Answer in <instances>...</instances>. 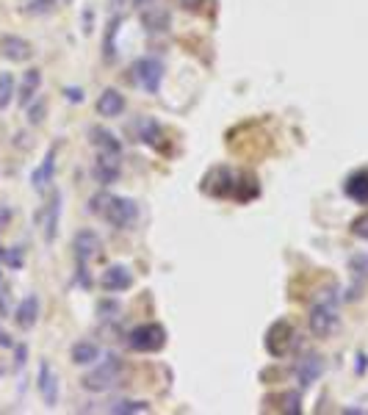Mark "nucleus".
I'll return each mask as SVG.
<instances>
[{
  "label": "nucleus",
  "instance_id": "aec40b11",
  "mask_svg": "<svg viewBox=\"0 0 368 415\" xmlns=\"http://www.w3.org/2000/svg\"><path fill=\"white\" fill-rule=\"evenodd\" d=\"M142 22H144V28H147L150 33H161V31L169 28V14H167L164 8H150V6H147Z\"/></svg>",
  "mask_w": 368,
  "mask_h": 415
},
{
  "label": "nucleus",
  "instance_id": "f03ea898",
  "mask_svg": "<svg viewBox=\"0 0 368 415\" xmlns=\"http://www.w3.org/2000/svg\"><path fill=\"white\" fill-rule=\"evenodd\" d=\"M128 344L136 352H158L167 344V330L161 324H139L136 330H131Z\"/></svg>",
  "mask_w": 368,
  "mask_h": 415
},
{
  "label": "nucleus",
  "instance_id": "20e7f679",
  "mask_svg": "<svg viewBox=\"0 0 368 415\" xmlns=\"http://www.w3.org/2000/svg\"><path fill=\"white\" fill-rule=\"evenodd\" d=\"M338 310L333 302H319L313 310H310V330L316 338H330L335 330H338Z\"/></svg>",
  "mask_w": 368,
  "mask_h": 415
},
{
  "label": "nucleus",
  "instance_id": "f8f14e48",
  "mask_svg": "<svg viewBox=\"0 0 368 415\" xmlns=\"http://www.w3.org/2000/svg\"><path fill=\"white\" fill-rule=\"evenodd\" d=\"M119 155L114 153H100L97 164H94V180L103 183V186H111L117 178H119Z\"/></svg>",
  "mask_w": 368,
  "mask_h": 415
},
{
  "label": "nucleus",
  "instance_id": "412c9836",
  "mask_svg": "<svg viewBox=\"0 0 368 415\" xmlns=\"http://www.w3.org/2000/svg\"><path fill=\"white\" fill-rule=\"evenodd\" d=\"M97 357H100V349H97L94 344H89V341H81V344L72 346V363H75V366H89V363H94Z\"/></svg>",
  "mask_w": 368,
  "mask_h": 415
},
{
  "label": "nucleus",
  "instance_id": "39448f33",
  "mask_svg": "<svg viewBox=\"0 0 368 415\" xmlns=\"http://www.w3.org/2000/svg\"><path fill=\"white\" fill-rule=\"evenodd\" d=\"M133 72H136L139 86H142L147 94H158L161 81H164V64H161L158 58H142V61H136Z\"/></svg>",
  "mask_w": 368,
  "mask_h": 415
},
{
  "label": "nucleus",
  "instance_id": "9b49d317",
  "mask_svg": "<svg viewBox=\"0 0 368 415\" xmlns=\"http://www.w3.org/2000/svg\"><path fill=\"white\" fill-rule=\"evenodd\" d=\"M344 194L349 200H355L358 205H368V169H358V172H352L346 178Z\"/></svg>",
  "mask_w": 368,
  "mask_h": 415
},
{
  "label": "nucleus",
  "instance_id": "4468645a",
  "mask_svg": "<svg viewBox=\"0 0 368 415\" xmlns=\"http://www.w3.org/2000/svg\"><path fill=\"white\" fill-rule=\"evenodd\" d=\"M14 321H17L19 330H31V327L39 321V299H36L33 294L25 296V299L17 305V310H14Z\"/></svg>",
  "mask_w": 368,
  "mask_h": 415
},
{
  "label": "nucleus",
  "instance_id": "f704fd0d",
  "mask_svg": "<svg viewBox=\"0 0 368 415\" xmlns=\"http://www.w3.org/2000/svg\"><path fill=\"white\" fill-rule=\"evenodd\" d=\"M133 6L136 8H147V6H153V0H133Z\"/></svg>",
  "mask_w": 368,
  "mask_h": 415
},
{
  "label": "nucleus",
  "instance_id": "5701e85b",
  "mask_svg": "<svg viewBox=\"0 0 368 415\" xmlns=\"http://www.w3.org/2000/svg\"><path fill=\"white\" fill-rule=\"evenodd\" d=\"M14 94H17V83H14V75H11V72H3V75H0V111L11 105Z\"/></svg>",
  "mask_w": 368,
  "mask_h": 415
},
{
  "label": "nucleus",
  "instance_id": "a878e982",
  "mask_svg": "<svg viewBox=\"0 0 368 415\" xmlns=\"http://www.w3.org/2000/svg\"><path fill=\"white\" fill-rule=\"evenodd\" d=\"M349 266H352L355 277H360V280H368V252H360V255H355V257L349 260Z\"/></svg>",
  "mask_w": 368,
  "mask_h": 415
},
{
  "label": "nucleus",
  "instance_id": "1a4fd4ad",
  "mask_svg": "<svg viewBox=\"0 0 368 415\" xmlns=\"http://www.w3.org/2000/svg\"><path fill=\"white\" fill-rule=\"evenodd\" d=\"M100 285H103V291H128V288L133 285V274H131L128 266L114 263V266H108V269L103 271Z\"/></svg>",
  "mask_w": 368,
  "mask_h": 415
},
{
  "label": "nucleus",
  "instance_id": "c9c22d12",
  "mask_svg": "<svg viewBox=\"0 0 368 415\" xmlns=\"http://www.w3.org/2000/svg\"><path fill=\"white\" fill-rule=\"evenodd\" d=\"M0 288H3V271H0Z\"/></svg>",
  "mask_w": 368,
  "mask_h": 415
},
{
  "label": "nucleus",
  "instance_id": "9d476101",
  "mask_svg": "<svg viewBox=\"0 0 368 415\" xmlns=\"http://www.w3.org/2000/svg\"><path fill=\"white\" fill-rule=\"evenodd\" d=\"M321 371H324V360L319 355H305L296 366V380H299L302 388H310L321 377Z\"/></svg>",
  "mask_w": 368,
  "mask_h": 415
},
{
  "label": "nucleus",
  "instance_id": "423d86ee",
  "mask_svg": "<svg viewBox=\"0 0 368 415\" xmlns=\"http://www.w3.org/2000/svg\"><path fill=\"white\" fill-rule=\"evenodd\" d=\"M0 53H3V58L14 61V64H22V61H28V58L33 56V47H31L28 39L14 36V33H6V36L0 39Z\"/></svg>",
  "mask_w": 368,
  "mask_h": 415
},
{
  "label": "nucleus",
  "instance_id": "7c9ffc66",
  "mask_svg": "<svg viewBox=\"0 0 368 415\" xmlns=\"http://www.w3.org/2000/svg\"><path fill=\"white\" fill-rule=\"evenodd\" d=\"M0 346H3V349H14V341H11V335H8L3 327H0Z\"/></svg>",
  "mask_w": 368,
  "mask_h": 415
},
{
  "label": "nucleus",
  "instance_id": "6e6552de",
  "mask_svg": "<svg viewBox=\"0 0 368 415\" xmlns=\"http://www.w3.org/2000/svg\"><path fill=\"white\" fill-rule=\"evenodd\" d=\"M291 338H294L291 324H288V321H277V324L269 330V335H266V349H269V355L283 357V355L288 352V346H291Z\"/></svg>",
  "mask_w": 368,
  "mask_h": 415
},
{
  "label": "nucleus",
  "instance_id": "72a5a7b5",
  "mask_svg": "<svg viewBox=\"0 0 368 415\" xmlns=\"http://www.w3.org/2000/svg\"><path fill=\"white\" fill-rule=\"evenodd\" d=\"M202 3H205V0H181L183 8H196V6H202Z\"/></svg>",
  "mask_w": 368,
  "mask_h": 415
},
{
  "label": "nucleus",
  "instance_id": "bb28decb",
  "mask_svg": "<svg viewBox=\"0 0 368 415\" xmlns=\"http://www.w3.org/2000/svg\"><path fill=\"white\" fill-rule=\"evenodd\" d=\"M53 6H56V0H31L25 6V11L28 14H47V11H53Z\"/></svg>",
  "mask_w": 368,
  "mask_h": 415
},
{
  "label": "nucleus",
  "instance_id": "ddd939ff",
  "mask_svg": "<svg viewBox=\"0 0 368 415\" xmlns=\"http://www.w3.org/2000/svg\"><path fill=\"white\" fill-rule=\"evenodd\" d=\"M39 393H42L47 407H56V402H58V377L53 374L50 363L39 366Z\"/></svg>",
  "mask_w": 368,
  "mask_h": 415
},
{
  "label": "nucleus",
  "instance_id": "f3484780",
  "mask_svg": "<svg viewBox=\"0 0 368 415\" xmlns=\"http://www.w3.org/2000/svg\"><path fill=\"white\" fill-rule=\"evenodd\" d=\"M39 86H42V72L39 69H28L25 72V78H22V86H19V105H31L33 103V97H36V92H39Z\"/></svg>",
  "mask_w": 368,
  "mask_h": 415
},
{
  "label": "nucleus",
  "instance_id": "c756f323",
  "mask_svg": "<svg viewBox=\"0 0 368 415\" xmlns=\"http://www.w3.org/2000/svg\"><path fill=\"white\" fill-rule=\"evenodd\" d=\"M8 221H11V210H8L6 205H0V230H3V227H6ZM3 252H6V249L0 246V255H3Z\"/></svg>",
  "mask_w": 368,
  "mask_h": 415
},
{
  "label": "nucleus",
  "instance_id": "7ed1b4c3",
  "mask_svg": "<svg viewBox=\"0 0 368 415\" xmlns=\"http://www.w3.org/2000/svg\"><path fill=\"white\" fill-rule=\"evenodd\" d=\"M103 216H106V221H108V224H114L117 230H125V227H131V224L136 221L139 208H136L133 200L111 197V200H108V205L103 208Z\"/></svg>",
  "mask_w": 368,
  "mask_h": 415
},
{
  "label": "nucleus",
  "instance_id": "473e14b6",
  "mask_svg": "<svg viewBox=\"0 0 368 415\" xmlns=\"http://www.w3.org/2000/svg\"><path fill=\"white\" fill-rule=\"evenodd\" d=\"M67 97H69L72 103H78V100H83V92H81V89H67Z\"/></svg>",
  "mask_w": 368,
  "mask_h": 415
},
{
  "label": "nucleus",
  "instance_id": "cd10ccee",
  "mask_svg": "<svg viewBox=\"0 0 368 415\" xmlns=\"http://www.w3.org/2000/svg\"><path fill=\"white\" fill-rule=\"evenodd\" d=\"M44 119V100H39L36 105H28V122L31 125H39Z\"/></svg>",
  "mask_w": 368,
  "mask_h": 415
},
{
  "label": "nucleus",
  "instance_id": "a211bd4d",
  "mask_svg": "<svg viewBox=\"0 0 368 415\" xmlns=\"http://www.w3.org/2000/svg\"><path fill=\"white\" fill-rule=\"evenodd\" d=\"M58 216H61V194H53L50 205H47V210H44V241H47V244H53V241H56Z\"/></svg>",
  "mask_w": 368,
  "mask_h": 415
},
{
  "label": "nucleus",
  "instance_id": "6ab92c4d",
  "mask_svg": "<svg viewBox=\"0 0 368 415\" xmlns=\"http://www.w3.org/2000/svg\"><path fill=\"white\" fill-rule=\"evenodd\" d=\"M92 142H94V147H97L100 153H114V155H119V150H122L119 139H117L111 130H103V128H92Z\"/></svg>",
  "mask_w": 368,
  "mask_h": 415
},
{
  "label": "nucleus",
  "instance_id": "393cba45",
  "mask_svg": "<svg viewBox=\"0 0 368 415\" xmlns=\"http://www.w3.org/2000/svg\"><path fill=\"white\" fill-rule=\"evenodd\" d=\"M108 410H111V413H147L150 405H147V402H117V405H111Z\"/></svg>",
  "mask_w": 368,
  "mask_h": 415
},
{
  "label": "nucleus",
  "instance_id": "dca6fc26",
  "mask_svg": "<svg viewBox=\"0 0 368 415\" xmlns=\"http://www.w3.org/2000/svg\"><path fill=\"white\" fill-rule=\"evenodd\" d=\"M97 111H100L103 117L114 119V117H119V114L125 111V97H122L117 89H106V92L100 94V100H97Z\"/></svg>",
  "mask_w": 368,
  "mask_h": 415
},
{
  "label": "nucleus",
  "instance_id": "f257e3e1",
  "mask_svg": "<svg viewBox=\"0 0 368 415\" xmlns=\"http://www.w3.org/2000/svg\"><path fill=\"white\" fill-rule=\"evenodd\" d=\"M119 377H122V360H119V357H108V360H103L100 369H94L92 374H86V377L81 380V385H83L86 391L97 393V391L114 388V385L119 382Z\"/></svg>",
  "mask_w": 368,
  "mask_h": 415
},
{
  "label": "nucleus",
  "instance_id": "4be33fe9",
  "mask_svg": "<svg viewBox=\"0 0 368 415\" xmlns=\"http://www.w3.org/2000/svg\"><path fill=\"white\" fill-rule=\"evenodd\" d=\"M119 25H122V17H114L111 22H108V28H106V42H103V58L111 64L114 58H117V44H114V39H117V31H119Z\"/></svg>",
  "mask_w": 368,
  "mask_h": 415
},
{
  "label": "nucleus",
  "instance_id": "2f4dec72",
  "mask_svg": "<svg viewBox=\"0 0 368 415\" xmlns=\"http://www.w3.org/2000/svg\"><path fill=\"white\" fill-rule=\"evenodd\" d=\"M14 349H17V363H14V366L22 369V366H25V346H14Z\"/></svg>",
  "mask_w": 368,
  "mask_h": 415
},
{
  "label": "nucleus",
  "instance_id": "0eeeda50",
  "mask_svg": "<svg viewBox=\"0 0 368 415\" xmlns=\"http://www.w3.org/2000/svg\"><path fill=\"white\" fill-rule=\"evenodd\" d=\"M100 249H103V244H100V235L94 230H81L75 235V257L81 266H86L92 257H97Z\"/></svg>",
  "mask_w": 368,
  "mask_h": 415
},
{
  "label": "nucleus",
  "instance_id": "2eb2a0df",
  "mask_svg": "<svg viewBox=\"0 0 368 415\" xmlns=\"http://www.w3.org/2000/svg\"><path fill=\"white\" fill-rule=\"evenodd\" d=\"M53 172H56V147H50V150H47V155L42 158L39 169L31 175L33 189H36V192H44V189H47V183L53 180Z\"/></svg>",
  "mask_w": 368,
  "mask_h": 415
},
{
  "label": "nucleus",
  "instance_id": "c85d7f7f",
  "mask_svg": "<svg viewBox=\"0 0 368 415\" xmlns=\"http://www.w3.org/2000/svg\"><path fill=\"white\" fill-rule=\"evenodd\" d=\"M352 232H355L358 238H363V241H368V213H366V216H360V219H355V221H352Z\"/></svg>",
  "mask_w": 368,
  "mask_h": 415
},
{
  "label": "nucleus",
  "instance_id": "b1692460",
  "mask_svg": "<svg viewBox=\"0 0 368 415\" xmlns=\"http://www.w3.org/2000/svg\"><path fill=\"white\" fill-rule=\"evenodd\" d=\"M283 413H288V415L302 413V393H299V391H288V393L283 396Z\"/></svg>",
  "mask_w": 368,
  "mask_h": 415
}]
</instances>
